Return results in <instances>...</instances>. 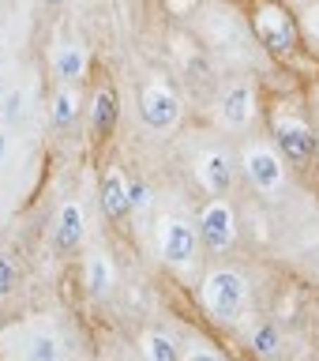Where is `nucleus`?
I'll list each match as a JSON object with an SVG mask.
<instances>
[{
  "instance_id": "9",
  "label": "nucleus",
  "mask_w": 319,
  "mask_h": 361,
  "mask_svg": "<svg viewBox=\"0 0 319 361\" xmlns=\"http://www.w3.org/2000/svg\"><path fill=\"white\" fill-rule=\"evenodd\" d=\"M196 177H199L203 188L218 196V192H225L230 180H233V162L225 158V151H207L199 158V166H196Z\"/></svg>"
},
{
  "instance_id": "4",
  "label": "nucleus",
  "mask_w": 319,
  "mask_h": 361,
  "mask_svg": "<svg viewBox=\"0 0 319 361\" xmlns=\"http://www.w3.org/2000/svg\"><path fill=\"white\" fill-rule=\"evenodd\" d=\"M275 147H278V154L289 158V162H308V158L315 154V132H312V124L308 121H297V117L278 121Z\"/></svg>"
},
{
  "instance_id": "15",
  "label": "nucleus",
  "mask_w": 319,
  "mask_h": 361,
  "mask_svg": "<svg viewBox=\"0 0 319 361\" xmlns=\"http://www.w3.org/2000/svg\"><path fill=\"white\" fill-rule=\"evenodd\" d=\"M87 290L90 293H106L109 290V259L106 256H94L87 264Z\"/></svg>"
},
{
  "instance_id": "8",
  "label": "nucleus",
  "mask_w": 319,
  "mask_h": 361,
  "mask_svg": "<svg viewBox=\"0 0 319 361\" xmlns=\"http://www.w3.org/2000/svg\"><path fill=\"white\" fill-rule=\"evenodd\" d=\"M218 113H222V124H225V128H244V124L252 121V113H256V90H252V83H233V87H225Z\"/></svg>"
},
{
  "instance_id": "25",
  "label": "nucleus",
  "mask_w": 319,
  "mask_h": 361,
  "mask_svg": "<svg viewBox=\"0 0 319 361\" xmlns=\"http://www.w3.org/2000/svg\"><path fill=\"white\" fill-rule=\"evenodd\" d=\"M0 94H4V79H0Z\"/></svg>"
},
{
  "instance_id": "6",
  "label": "nucleus",
  "mask_w": 319,
  "mask_h": 361,
  "mask_svg": "<svg viewBox=\"0 0 319 361\" xmlns=\"http://www.w3.org/2000/svg\"><path fill=\"white\" fill-rule=\"evenodd\" d=\"M199 237L207 241L211 248H230L233 245V211L225 207V203H207L203 207V214H199Z\"/></svg>"
},
{
  "instance_id": "5",
  "label": "nucleus",
  "mask_w": 319,
  "mask_h": 361,
  "mask_svg": "<svg viewBox=\"0 0 319 361\" xmlns=\"http://www.w3.org/2000/svg\"><path fill=\"white\" fill-rule=\"evenodd\" d=\"M244 169H248V177L256 180V188H263V192H275V188H282V180H286V166H282L278 151H270L267 143L248 147Z\"/></svg>"
},
{
  "instance_id": "17",
  "label": "nucleus",
  "mask_w": 319,
  "mask_h": 361,
  "mask_svg": "<svg viewBox=\"0 0 319 361\" xmlns=\"http://www.w3.org/2000/svg\"><path fill=\"white\" fill-rule=\"evenodd\" d=\"M53 121L61 124V128L75 121V94H72V90H61V94H56V102H53Z\"/></svg>"
},
{
  "instance_id": "16",
  "label": "nucleus",
  "mask_w": 319,
  "mask_h": 361,
  "mask_svg": "<svg viewBox=\"0 0 319 361\" xmlns=\"http://www.w3.org/2000/svg\"><path fill=\"white\" fill-rule=\"evenodd\" d=\"M278 327H270V324H263V327H256L252 331V346H256V354L259 357H275L278 354Z\"/></svg>"
},
{
  "instance_id": "22",
  "label": "nucleus",
  "mask_w": 319,
  "mask_h": 361,
  "mask_svg": "<svg viewBox=\"0 0 319 361\" xmlns=\"http://www.w3.org/2000/svg\"><path fill=\"white\" fill-rule=\"evenodd\" d=\"M188 361H222V357H218V354H211V350H192Z\"/></svg>"
},
{
  "instance_id": "2",
  "label": "nucleus",
  "mask_w": 319,
  "mask_h": 361,
  "mask_svg": "<svg viewBox=\"0 0 319 361\" xmlns=\"http://www.w3.org/2000/svg\"><path fill=\"white\" fill-rule=\"evenodd\" d=\"M244 298H248V282L237 275V271H214V275L203 282V305L214 312V316H237L244 309Z\"/></svg>"
},
{
  "instance_id": "20",
  "label": "nucleus",
  "mask_w": 319,
  "mask_h": 361,
  "mask_svg": "<svg viewBox=\"0 0 319 361\" xmlns=\"http://www.w3.org/2000/svg\"><path fill=\"white\" fill-rule=\"evenodd\" d=\"M128 196H132V211L143 207L146 200H151V188L143 185V180H128Z\"/></svg>"
},
{
  "instance_id": "13",
  "label": "nucleus",
  "mask_w": 319,
  "mask_h": 361,
  "mask_svg": "<svg viewBox=\"0 0 319 361\" xmlns=\"http://www.w3.org/2000/svg\"><path fill=\"white\" fill-rule=\"evenodd\" d=\"M53 68H56V75H61L64 83H75V79L87 72V53L79 49V45H64V49L56 53Z\"/></svg>"
},
{
  "instance_id": "10",
  "label": "nucleus",
  "mask_w": 319,
  "mask_h": 361,
  "mask_svg": "<svg viewBox=\"0 0 319 361\" xmlns=\"http://www.w3.org/2000/svg\"><path fill=\"white\" fill-rule=\"evenodd\" d=\"M101 211L109 214V219H124V214L132 211V196H128V177L120 173V169H113V173L101 180Z\"/></svg>"
},
{
  "instance_id": "1",
  "label": "nucleus",
  "mask_w": 319,
  "mask_h": 361,
  "mask_svg": "<svg viewBox=\"0 0 319 361\" xmlns=\"http://www.w3.org/2000/svg\"><path fill=\"white\" fill-rule=\"evenodd\" d=\"M252 30H256V38L263 42L270 53L286 56V53H293V45H297V30L301 27L278 0H259V4L252 8Z\"/></svg>"
},
{
  "instance_id": "19",
  "label": "nucleus",
  "mask_w": 319,
  "mask_h": 361,
  "mask_svg": "<svg viewBox=\"0 0 319 361\" xmlns=\"http://www.w3.org/2000/svg\"><path fill=\"white\" fill-rule=\"evenodd\" d=\"M11 286H15V267H11V259L0 256V298H8Z\"/></svg>"
},
{
  "instance_id": "3",
  "label": "nucleus",
  "mask_w": 319,
  "mask_h": 361,
  "mask_svg": "<svg viewBox=\"0 0 319 361\" xmlns=\"http://www.w3.org/2000/svg\"><path fill=\"white\" fill-rule=\"evenodd\" d=\"M139 117H143L146 128L169 132L180 121V98L165 83H146L143 94H139Z\"/></svg>"
},
{
  "instance_id": "18",
  "label": "nucleus",
  "mask_w": 319,
  "mask_h": 361,
  "mask_svg": "<svg viewBox=\"0 0 319 361\" xmlns=\"http://www.w3.org/2000/svg\"><path fill=\"white\" fill-rule=\"evenodd\" d=\"M27 357L30 361H56V343L49 335H34L30 346H27Z\"/></svg>"
},
{
  "instance_id": "11",
  "label": "nucleus",
  "mask_w": 319,
  "mask_h": 361,
  "mask_svg": "<svg viewBox=\"0 0 319 361\" xmlns=\"http://www.w3.org/2000/svg\"><path fill=\"white\" fill-rule=\"evenodd\" d=\"M90 121H94V132L98 135H109L120 121V106H117V94L109 87H101L94 94V106H90Z\"/></svg>"
},
{
  "instance_id": "24",
  "label": "nucleus",
  "mask_w": 319,
  "mask_h": 361,
  "mask_svg": "<svg viewBox=\"0 0 319 361\" xmlns=\"http://www.w3.org/2000/svg\"><path fill=\"white\" fill-rule=\"evenodd\" d=\"M45 4H64V0H45Z\"/></svg>"
},
{
  "instance_id": "12",
  "label": "nucleus",
  "mask_w": 319,
  "mask_h": 361,
  "mask_svg": "<svg viewBox=\"0 0 319 361\" xmlns=\"http://www.w3.org/2000/svg\"><path fill=\"white\" fill-rule=\"evenodd\" d=\"M83 241V211L75 203H64L56 214V248H75Z\"/></svg>"
},
{
  "instance_id": "23",
  "label": "nucleus",
  "mask_w": 319,
  "mask_h": 361,
  "mask_svg": "<svg viewBox=\"0 0 319 361\" xmlns=\"http://www.w3.org/2000/svg\"><path fill=\"white\" fill-rule=\"evenodd\" d=\"M4 151H8V135L0 132V162H4Z\"/></svg>"
},
{
  "instance_id": "14",
  "label": "nucleus",
  "mask_w": 319,
  "mask_h": 361,
  "mask_svg": "<svg viewBox=\"0 0 319 361\" xmlns=\"http://www.w3.org/2000/svg\"><path fill=\"white\" fill-rule=\"evenodd\" d=\"M143 354H146V361H180L173 338H165V335H146Z\"/></svg>"
},
{
  "instance_id": "21",
  "label": "nucleus",
  "mask_w": 319,
  "mask_h": 361,
  "mask_svg": "<svg viewBox=\"0 0 319 361\" xmlns=\"http://www.w3.org/2000/svg\"><path fill=\"white\" fill-rule=\"evenodd\" d=\"M304 30H308L312 38L319 42V4H312L308 11H304Z\"/></svg>"
},
{
  "instance_id": "7",
  "label": "nucleus",
  "mask_w": 319,
  "mask_h": 361,
  "mask_svg": "<svg viewBox=\"0 0 319 361\" xmlns=\"http://www.w3.org/2000/svg\"><path fill=\"white\" fill-rule=\"evenodd\" d=\"M162 256H165V264H173V267L192 264V256H196V230L180 219H169L165 230H162Z\"/></svg>"
}]
</instances>
